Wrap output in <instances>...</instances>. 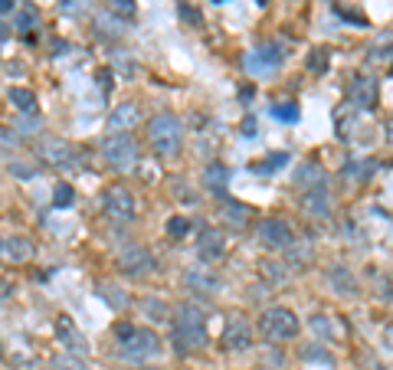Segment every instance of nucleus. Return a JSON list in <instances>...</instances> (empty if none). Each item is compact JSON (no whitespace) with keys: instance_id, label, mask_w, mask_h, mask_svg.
I'll return each mask as SVG.
<instances>
[{"instance_id":"nucleus-1","label":"nucleus","mask_w":393,"mask_h":370,"mask_svg":"<svg viewBox=\"0 0 393 370\" xmlns=\"http://www.w3.org/2000/svg\"><path fill=\"white\" fill-rule=\"evenodd\" d=\"M210 344L207 334V311L200 308L196 301H181L174 305L170 314V347L177 354H196Z\"/></svg>"},{"instance_id":"nucleus-2","label":"nucleus","mask_w":393,"mask_h":370,"mask_svg":"<svg viewBox=\"0 0 393 370\" xmlns=\"http://www.w3.org/2000/svg\"><path fill=\"white\" fill-rule=\"evenodd\" d=\"M112 341H115V354L125 360H154V357L164 354V341L161 334L148 325H135V321H115L112 325Z\"/></svg>"},{"instance_id":"nucleus-3","label":"nucleus","mask_w":393,"mask_h":370,"mask_svg":"<svg viewBox=\"0 0 393 370\" xmlns=\"http://www.w3.org/2000/svg\"><path fill=\"white\" fill-rule=\"evenodd\" d=\"M148 145L161 161H174L183 151V121L174 112H157L148 119Z\"/></svg>"},{"instance_id":"nucleus-4","label":"nucleus","mask_w":393,"mask_h":370,"mask_svg":"<svg viewBox=\"0 0 393 370\" xmlns=\"http://www.w3.org/2000/svg\"><path fill=\"white\" fill-rule=\"evenodd\" d=\"M256 331L269 341V344H282V341L299 338L302 321H299V314L292 308H286V305H269V308H262V314L256 318Z\"/></svg>"},{"instance_id":"nucleus-5","label":"nucleus","mask_w":393,"mask_h":370,"mask_svg":"<svg viewBox=\"0 0 393 370\" xmlns=\"http://www.w3.org/2000/svg\"><path fill=\"white\" fill-rule=\"evenodd\" d=\"M99 151H102V161H105L112 171H118V174L135 171L138 161H141V148H138V141L128 132H108L105 138H102V148Z\"/></svg>"},{"instance_id":"nucleus-6","label":"nucleus","mask_w":393,"mask_h":370,"mask_svg":"<svg viewBox=\"0 0 393 370\" xmlns=\"http://www.w3.org/2000/svg\"><path fill=\"white\" fill-rule=\"evenodd\" d=\"M256 341V325L249 321V314L242 311H229L227 321H223V331H220V351L227 354H240V351H249Z\"/></svg>"},{"instance_id":"nucleus-7","label":"nucleus","mask_w":393,"mask_h":370,"mask_svg":"<svg viewBox=\"0 0 393 370\" xmlns=\"http://www.w3.org/2000/svg\"><path fill=\"white\" fill-rule=\"evenodd\" d=\"M115 266H118V272L128 275V279H148V275L157 272V259H154V252L148 249V246L128 243V246H121Z\"/></svg>"},{"instance_id":"nucleus-8","label":"nucleus","mask_w":393,"mask_h":370,"mask_svg":"<svg viewBox=\"0 0 393 370\" xmlns=\"http://www.w3.org/2000/svg\"><path fill=\"white\" fill-rule=\"evenodd\" d=\"M102 210H105L112 220L118 223H131L138 217V204H135V193L128 190L125 184H108L102 190Z\"/></svg>"},{"instance_id":"nucleus-9","label":"nucleus","mask_w":393,"mask_h":370,"mask_svg":"<svg viewBox=\"0 0 393 370\" xmlns=\"http://www.w3.org/2000/svg\"><path fill=\"white\" fill-rule=\"evenodd\" d=\"M286 62V46L275 43V40H269V43H259L253 46L249 53H246V60H242V66H246V73H272V69H279Z\"/></svg>"},{"instance_id":"nucleus-10","label":"nucleus","mask_w":393,"mask_h":370,"mask_svg":"<svg viewBox=\"0 0 393 370\" xmlns=\"http://www.w3.org/2000/svg\"><path fill=\"white\" fill-rule=\"evenodd\" d=\"M40 154H43V161L49 167H60V171H76L82 167V151L76 145H69V141H62V138H43V145H40Z\"/></svg>"},{"instance_id":"nucleus-11","label":"nucleus","mask_w":393,"mask_h":370,"mask_svg":"<svg viewBox=\"0 0 393 370\" xmlns=\"http://www.w3.org/2000/svg\"><path fill=\"white\" fill-rule=\"evenodd\" d=\"M348 99L357 112H374L380 102V82L367 73H354L348 79Z\"/></svg>"},{"instance_id":"nucleus-12","label":"nucleus","mask_w":393,"mask_h":370,"mask_svg":"<svg viewBox=\"0 0 393 370\" xmlns=\"http://www.w3.org/2000/svg\"><path fill=\"white\" fill-rule=\"evenodd\" d=\"M256 239L262 249H272V252H282L295 239V233H292V226H288L282 217H262L256 226Z\"/></svg>"},{"instance_id":"nucleus-13","label":"nucleus","mask_w":393,"mask_h":370,"mask_svg":"<svg viewBox=\"0 0 393 370\" xmlns=\"http://www.w3.org/2000/svg\"><path fill=\"white\" fill-rule=\"evenodd\" d=\"M183 288L200 298H210L223 288V279H220V272L213 266H207V262H203V266H187L183 269Z\"/></svg>"},{"instance_id":"nucleus-14","label":"nucleus","mask_w":393,"mask_h":370,"mask_svg":"<svg viewBox=\"0 0 393 370\" xmlns=\"http://www.w3.org/2000/svg\"><path fill=\"white\" fill-rule=\"evenodd\" d=\"M229 252V239L223 230H216V226H203L200 233H196V256H200V262H220L223 256Z\"/></svg>"},{"instance_id":"nucleus-15","label":"nucleus","mask_w":393,"mask_h":370,"mask_svg":"<svg viewBox=\"0 0 393 370\" xmlns=\"http://www.w3.org/2000/svg\"><path fill=\"white\" fill-rule=\"evenodd\" d=\"M299 207L308 220H318V223H328L334 217V197L328 187H318V190H305L299 193Z\"/></svg>"},{"instance_id":"nucleus-16","label":"nucleus","mask_w":393,"mask_h":370,"mask_svg":"<svg viewBox=\"0 0 393 370\" xmlns=\"http://www.w3.org/2000/svg\"><path fill=\"white\" fill-rule=\"evenodd\" d=\"M308 328L315 331V338L321 341V344H344V338H348L344 321H341L338 314H331V311H315V314L308 318Z\"/></svg>"},{"instance_id":"nucleus-17","label":"nucleus","mask_w":393,"mask_h":370,"mask_svg":"<svg viewBox=\"0 0 393 370\" xmlns=\"http://www.w3.org/2000/svg\"><path fill=\"white\" fill-rule=\"evenodd\" d=\"M53 331H56V341L62 344L66 354H76V357L89 354V341H86V334L79 331L76 321H73L69 314H60V318L53 321Z\"/></svg>"},{"instance_id":"nucleus-18","label":"nucleus","mask_w":393,"mask_h":370,"mask_svg":"<svg viewBox=\"0 0 393 370\" xmlns=\"http://www.w3.org/2000/svg\"><path fill=\"white\" fill-rule=\"evenodd\" d=\"M325 285L341 298H357L361 295V282H357V275H354L344 262H334V266L325 269Z\"/></svg>"},{"instance_id":"nucleus-19","label":"nucleus","mask_w":393,"mask_h":370,"mask_svg":"<svg viewBox=\"0 0 393 370\" xmlns=\"http://www.w3.org/2000/svg\"><path fill=\"white\" fill-rule=\"evenodd\" d=\"M292 184L299 187V193L305 190H318V187H328V171H325V164L321 161H302L295 167V174H292Z\"/></svg>"},{"instance_id":"nucleus-20","label":"nucleus","mask_w":393,"mask_h":370,"mask_svg":"<svg viewBox=\"0 0 393 370\" xmlns=\"http://www.w3.org/2000/svg\"><path fill=\"white\" fill-rule=\"evenodd\" d=\"M216 217H220V223L229 226V230H246L249 220H253V207H246L242 200H233V197H220Z\"/></svg>"},{"instance_id":"nucleus-21","label":"nucleus","mask_w":393,"mask_h":370,"mask_svg":"<svg viewBox=\"0 0 393 370\" xmlns=\"http://www.w3.org/2000/svg\"><path fill=\"white\" fill-rule=\"evenodd\" d=\"M0 259L3 262H30L33 259V239L23 236V233H7V236H0Z\"/></svg>"},{"instance_id":"nucleus-22","label":"nucleus","mask_w":393,"mask_h":370,"mask_svg":"<svg viewBox=\"0 0 393 370\" xmlns=\"http://www.w3.org/2000/svg\"><path fill=\"white\" fill-rule=\"evenodd\" d=\"M227 184H229V167L223 161H207L200 171V187L213 197H227Z\"/></svg>"},{"instance_id":"nucleus-23","label":"nucleus","mask_w":393,"mask_h":370,"mask_svg":"<svg viewBox=\"0 0 393 370\" xmlns=\"http://www.w3.org/2000/svg\"><path fill=\"white\" fill-rule=\"evenodd\" d=\"M141 121V108L135 102H118L108 112V132H131Z\"/></svg>"},{"instance_id":"nucleus-24","label":"nucleus","mask_w":393,"mask_h":370,"mask_svg":"<svg viewBox=\"0 0 393 370\" xmlns=\"http://www.w3.org/2000/svg\"><path fill=\"white\" fill-rule=\"evenodd\" d=\"M282 252H286L282 262H286L288 269H308L315 262V246H312V239H292Z\"/></svg>"},{"instance_id":"nucleus-25","label":"nucleus","mask_w":393,"mask_h":370,"mask_svg":"<svg viewBox=\"0 0 393 370\" xmlns=\"http://www.w3.org/2000/svg\"><path fill=\"white\" fill-rule=\"evenodd\" d=\"M380 164L374 161V158H361V161H348L344 164V171H341V180L344 184H354V187H361V184H367V180L377 174Z\"/></svg>"},{"instance_id":"nucleus-26","label":"nucleus","mask_w":393,"mask_h":370,"mask_svg":"<svg viewBox=\"0 0 393 370\" xmlns=\"http://www.w3.org/2000/svg\"><path fill=\"white\" fill-rule=\"evenodd\" d=\"M259 275H262V282H266L269 288H279V285H286V282L292 279V269H288L282 259H262V262H259Z\"/></svg>"},{"instance_id":"nucleus-27","label":"nucleus","mask_w":393,"mask_h":370,"mask_svg":"<svg viewBox=\"0 0 393 370\" xmlns=\"http://www.w3.org/2000/svg\"><path fill=\"white\" fill-rule=\"evenodd\" d=\"M10 105L16 108V115H36V92L27 89V86H14L7 92Z\"/></svg>"},{"instance_id":"nucleus-28","label":"nucleus","mask_w":393,"mask_h":370,"mask_svg":"<svg viewBox=\"0 0 393 370\" xmlns=\"http://www.w3.org/2000/svg\"><path fill=\"white\" fill-rule=\"evenodd\" d=\"M288 161H292L288 151H272V154H266V158H259V161L249 164V171H253V174H275V171H282Z\"/></svg>"},{"instance_id":"nucleus-29","label":"nucleus","mask_w":393,"mask_h":370,"mask_svg":"<svg viewBox=\"0 0 393 370\" xmlns=\"http://www.w3.org/2000/svg\"><path fill=\"white\" fill-rule=\"evenodd\" d=\"M387 56H393V30H380L367 43V60L377 62V60H387Z\"/></svg>"},{"instance_id":"nucleus-30","label":"nucleus","mask_w":393,"mask_h":370,"mask_svg":"<svg viewBox=\"0 0 393 370\" xmlns=\"http://www.w3.org/2000/svg\"><path fill=\"white\" fill-rule=\"evenodd\" d=\"M14 30H16V33L40 30V7H33V3H23V7H16V14H14Z\"/></svg>"},{"instance_id":"nucleus-31","label":"nucleus","mask_w":393,"mask_h":370,"mask_svg":"<svg viewBox=\"0 0 393 370\" xmlns=\"http://www.w3.org/2000/svg\"><path fill=\"white\" fill-rule=\"evenodd\" d=\"M328 66H331V49H325V46H315V49L305 56V69L312 75H325Z\"/></svg>"},{"instance_id":"nucleus-32","label":"nucleus","mask_w":393,"mask_h":370,"mask_svg":"<svg viewBox=\"0 0 393 370\" xmlns=\"http://www.w3.org/2000/svg\"><path fill=\"white\" fill-rule=\"evenodd\" d=\"M269 115H272L275 121H282V125H295V121L302 119V108H299V102L286 99V102H272Z\"/></svg>"},{"instance_id":"nucleus-33","label":"nucleus","mask_w":393,"mask_h":370,"mask_svg":"<svg viewBox=\"0 0 393 370\" xmlns=\"http://www.w3.org/2000/svg\"><path fill=\"white\" fill-rule=\"evenodd\" d=\"M95 292H99V298H105L112 308H128V295H125V288H118V285H112V282H99L95 285Z\"/></svg>"},{"instance_id":"nucleus-34","label":"nucleus","mask_w":393,"mask_h":370,"mask_svg":"<svg viewBox=\"0 0 393 370\" xmlns=\"http://www.w3.org/2000/svg\"><path fill=\"white\" fill-rule=\"evenodd\" d=\"M302 360H318V364H325V367H334L338 360H334V354L328 351V344H305L302 347Z\"/></svg>"},{"instance_id":"nucleus-35","label":"nucleus","mask_w":393,"mask_h":370,"mask_svg":"<svg viewBox=\"0 0 393 370\" xmlns=\"http://www.w3.org/2000/svg\"><path fill=\"white\" fill-rule=\"evenodd\" d=\"M49 370H89V367H86V360H82V357L60 351V354L49 357Z\"/></svg>"},{"instance_id":"nucleus-36","label":"nucleus","mask_w":393,"mask_h":370,"mask_svg":"<svg viewBox=\"0 0 393 370\" xmlns=\"http://www.w3.org/2000/svg\"><path fill=\"white\" fill-rule=\"evenodd\" d=\"M190 230H194V223L187 220V217H181V213L167 220V236H170V239H177V243L190 236Z\"/></svg>"},{"instance_id":"nucleus-37","label":"nucleus","mask_w":393,"mask_h":370,"mask_svg":"<svg viewBox=\"0 0 393 370\" xmlns=\"http://www.w3.org/2000/svg\"><path fill=\"white\" fill-rule=\"evenodd\" d=\"M73 200H76V190H73V184H69V180H60V184L53 187V207L62 210V207H69Z\"/></svg>"},{"instance_id":"nucleus-38","label":"nucleus","mask_w":393,"mask_h":370,"mask_svg":"<svg viewBox=\"0 0 393 370\" xmlns=\"http://www.w3.org/2000/svg\"><path fill=\"white\" fill-rule=\"evenodd\" d=\"M374 295L383 298V301H390V298H393V282H390V275H383V272H374Z\"/></svg>"},{"instance_id":"nucleus-39","label":"nucleus","mask_w":393,"mask_h":370,"mask_svg":"<svg viewBox=\"0 0 393 370\" xmlns=\"http://www.w3.org/2000/svg\"><path fill=\"white\" fill-rule=\"evenodd\" d=\"M7 171H10V174H14V177H33V174H36V164H30V161H23V158H10V164H7Z\"/></svg>"},{"instance_id":"nucleus-40","label":"nucleus","mask_w":393,"mask_h":370,"mask_svg":"<svg viewBox=\"0 0 393 370\" xmlns=\"http://www.w3.org/2000/svg\"><path fill=\"white\" fill-rule=\"evenodd\" d=\"M95 23H99V27H102V33H108V36H121V33H125V23H121V20H112L108 14L95 16Z\"/></svg>"},{"instance_id":"nucleus-41","label":"nucleus","mask_w":393,"mask_h":370,"mask_svg":"<svg viewBox=\"0 0 393 370\" xmlns=\"http://www.w3.org/2000/svg\"><path fill=\"white\" fill-rule=\"evenodd\" d=\"M105 3H108V10H112V14H115V16H131V14H135V0H105Z\"/></svg>"},{"instance_id":"nucleus-42","label":"nucleus","mask_w":393,"mask_h":370,"mask_svg":"<svg viewBox=\"0 0 393 370\" xmlns=\"http://www.w3.org/2000/svg\"><path fill=\"white\" fill-rule=\"evenodd\" d=\"M95 79H99V89L108 95L112 82H115V69H112V66H102V69H95Z\"/></svg>"},{"instance_id":"nucleus-43","label":"nucleus","mask_w":393,"mask_h":370,"mask_svg":"<svg viewBox=\"0 0 393 370\" xmlns=\"http://www.w3.org/2000/svg\"><path fill=\"white\" fill-rule=\"evenodd\" d=\"M181 16H183V23H190V27H200V23H203L200 10H194L190 3H181Z\"/></svg>"},{"instance_id":"nucleus-44","label":"nucleus","mask_w":393,"mask_h":370,"mask_svg":"<svg viewBox=\"0 0 393 370\" xmlns=\"http://www.w3.org/2000/svg\"><path fill=\"white\" fill-rule=\"evenodd\" d=\"M86 7H89V0H60L62 14H82Z\"/></svg>"},{"instance_id":"nucleus-45","label":"nucleus","mask_w":393,"mask_h":370,"mask_svg":"<svg viewBox=\"0 0 393 370\" xmlns=\"http://www.w3.org/2000/svg\"><path fill=\"white\" fill-rule=\"evenodd\" d=\"M16 148V132H7V128H0V154H7V151Z\"/></svg>"},{"instance_id":"nucleus-46","label":"nucleus","mask_w":393,"mask_h":370,"mask_svg":"<svg viewBox=\"0 0 393 370\" xmlns=\"http://www.w3.org/2000/svg\"><path fill=\"white\" fill-rule=\"evenodd\" d=\"M183 187H187V184H183V180H181V177L174 180V197H181L183 204H194V200H196V193H190V190H183Z\"/></svg>"},{"instance_id":"nucleus-47","label":"nucleus","mask_w":393,"mask_h":370,"mask_svg":"<svg viewBox=\"0 0 393 370\" xmlns=\"http://www.w3.org/2000/svg\"><path fill=\"white\" fill-rule=\"evenodd\" d=\"M240 132H242V138H256V132H259L256 119H253V115H246V119H242V125H240Z\"/></svg>"},{"instance_id":"nucleus-48","label":"nucleus","mask_w":393,"mask_h":370,"mask_svg":"<svg viewBox=\"0 0 393 370\" xmlns=\"http://www.w3.org/2000/svg\"><path fill=\"white\" fill-rule=\"evenodd\" d=\"M380 344H383L387 351H393V321L383 325V331H380Z\"/></svg>"},{"instance_id":"nucleus-49","label":"nucleus","mask_w":393,"mask_h":370,"mask_svg":"<svg viewBox=\"0 0 393 370\" xmlns=\"http://www.w3.org/2000/svg\"><path fill=\"white\" fill-rule=\"evenodd\" d=\"M383 134H387V145L393 148V112L387 115V119H383Z\"/></svg>"},{"instance_id":"nucleus-50","label":"nucleus","mask_w":393,"mask_h":370,"mask_svg":"<svg viewBox=\"0 0 393 370\" xmlns=\"http://www.w3.org/2000/svg\"><path fill=\"white\" fill-rule=\"evenodd\" d=\"M253 95H256V86L249 82V86H242L240 89V102H253Z\"/></svg>"},{"instance_id":"nucleus-51","label":"nucleus","mask_w":393,"mask_h":370,"mask_svg":"<svg viewBox=\"0 0 393 370\" xmlns=\"http://www.w3.org/2000/svg\"><path fill=\"white\" fill-rule=\"evenodd\" d=\"M16 14V0H0V16Z\"/></svg>"},{"instance_id":"nucleus-52","label":"nucleus","mask_w":393,"mask_h":370,"mask_svg":"<svg viewBox=\"0 0 393 370\" xmlns=\"http://www.w3.org/2000/svg\"><path fill=\"white\" fill-rule=\"evenodd\" d=\"M10 292H14V282H10V279H0V301L10 295Z\"/></svg>"},{"instance_id":"nucleus-53","label":"nucleus","mask_w":393,"mask_h":370,"mask_svg":"<svg viewBox=\"0 0 393 370\" xmlns=\"http://www.w3.org/2000/svg\"><path fill=\"white\" fill-rule=\"evenodd\" d=\"M370 370H393V367H383V364H370Z\"/></svg>"},{"instance_id":"nucleus-54","label":"nucleus","mask_w":393,"mask_h":370,"mask_svg":"<svg viewBox=\"0 0 393 370\" xmlns=\"http://www.w3.org/2000/svg\"><path fill=\"white\" fill-rule=\"evenodd\" d=\"M266 3H269V0H259V7H266Z\"/></svg>"},{"instance_id":"nucleus-55","label":"nucleus","mask_w":393,"mask_h":370,"mask_svg":"<svg viewBox=\"0 0 393 370\" xmlns=\"http://www.w3.org/2000/svg\"><path fill=\"white\" fill-rule=\"evenodd\" d=\"M0 354H3V347H0Z\"/></svg>"}]
</instances>
